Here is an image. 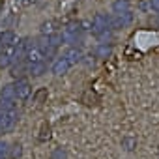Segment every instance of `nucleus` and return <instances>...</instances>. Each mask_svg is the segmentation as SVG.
I'll use <instances>...</instances> for the list:
<instances>
[{
	"label": "nucleus",
	"instance_id": "nucleus-15",
	"mask_svg": "<svg viewBox=\"0 0 159 159\" xmlns=\"http://www.w3.org/2000/svg\"><path fill=\"white\" fill-rule=\"evenodd\" d=\"M21 155H23V144L21 142L10 144V159H19Z\"/></svg>",
	"mask_w": 159,
	"mask_h": 159
},
{
	"label": "nucleus",
	"instance_id": "nucleus-18",
	"mask_svg": "<svg viewBox=\"0 0 159 159\" xmlns=\"http://www.w3.org/2000/svg\"><path fill=\"white\" fill-rule=\"evenodd\" d=\"M47 96H49L47 88H39V90L34 94V103H36V105H41V103L47 99Z\"/></svg>",
	"mask_w": 159,
	"mask_h": 159
},
{
	"label": "nucleus",
	"instance_id": "nucleus-6",
	"mask_svg": "<svg viewBox=\"0 0 159 159\" xmlns=\"http://www.w3.org/2000/svg\"><path fill=\"white\" fill-rule=\"evenodd\" d=\"M28 69H30L28 62H26V60H19V62H15V64L11 66V73H10V75L15 79V81H21L25 75H28Z\"/></svg>",
	"mask_w": 159,
	"mask_h": 159
},
{
	"label": "nucleus",
	"instance_id": "nucleus-9",
	"mask_svg": "<svg viewBox=\"0 0 159 159\" xmlns=\"http://www.w3.org/2000/svg\"><path fill=\"white\" fill-rule=\"evenodd\" d=\"M81 25L79 23H71V25H67L66 28H64V39H67V41H77V34L81 32V28H79Z\"/></svg>",
	"mask_w": 159,
	"mask_h": 159
},
{
	"label": "nucleus",
	"instance_id": "nucleus-24",
	"mask_svg": "<svg viewBox=\"0 0 159 159\" xmlns=\"http://www.w3.org/2000/svg\"><path fill=\"white\" fill-rule=\"evenodd\" d=\"M36 2H38V0H19V4H21L23 8H32Z\"/></svg>",
	"mask_w": 159,
	"mask_h": 159
},
{
	"label": "nucleus",
	"instance_id": "nucleus-14",
	"mask_svg": "<svg viewBox=\"0 0 159 159\" xmlns=\"http://www.w3.org/2000/svg\"><path fill=\"white\" fill-rule=\"evenodd\" d=\"M49 139H51V125H49L47 122H43V124H41V127H39L38 140H39V142H47Z\"/></svg>",
	"mask_w": 159,
	"mask_h": 159
},
{
	"label": "nucleus",
	"instance_id": "nucleus-25",
	"mask_svg": "<svg viewBox=\"0 0 159 159\" xmlns=\"http://www.w3.org/2000/svg\"><path fill=\"white\" fill-rule=\"evenodd\" d=\"M150 2H152V11L159 13V0H150Z\"/></svg>",
	"mask_w": 159,
	"mask_h": 159
},
{
	"label": "nucleus",
	"instance_id": "nucleus-3",
	"mask_svg": "<svg viewBox=\"0 0 159 159\" xmlns=\"http://www.w3.org/2000/svg\"><path fill=\"white\" fill-rule=\"evenodd\" d=\"M13 88H15V98H17V101H25V99H28L30 94H32V84L26 81V79L15 81V83H13Z\"/></svg>",
	"mask_w": 159,
	"mask_h": 159
},
{
	"label": "nucleus",
	"instance_id": "nucleus-23",
	"mask_svg": "<svg viewBox=\"0 0 159 159\" xmlns=\"http://www.w3.org/2000/svg\"><path fill=\"white\" fill-rule=\"evenodd\" d=\"M109 52H111V47H107V45H101V47L98 49V54H99V56H107Z\"/></svg>",
	"mask_w": 159,
	"mask_h": 159
},
{
	"label": "nucleus",
	"instance_id": "nucleus-19",
	"mask_svg": "<svg viewBox=\"0 0 159 159\" xmlns=\"http://www.w3.org/2000/svg\"><path fill=\"white\" fill-rule=\"evenodd\" d=\"M52 26H54V21L43 23V25H41V34H43V36H52V34H54V28H52Z\"/></svg>",
	"mask_w": 159,
	"mask_h": 159
},
{
	"label": "nucleus",
	"instance_id": "nucleus-7",
	"mask_svg": "<svg viewBox=\"0 0 159 159\" xmlns=\"http://www.w3.org/2000/svg\"><path fill=\"white\" fill-rule=\"evenodd\" d=\"M15 62V47L13 49H0V69L11 67Z\"/></svg>",
	"mask_w": 159,
	"mask_h": 159
},
{
	"label": "nucleus",
	"instance_id": "nucleus-8",
	"mask_svg": "<svg viewBox=\"0 0 159 159\" xmlns=\"http://www.w3.org/2000/svg\"><path fill=\"white\" fill-rule=\"evenodd\" d=\"M43 58H45V54H43V51L41 49H38L36 47V43H34V47L26 52V62H28V66H32V64H38V62H43Z\"/></svg>",
	"mask_w": 159,
	"mask_h": 159
},
{
	"label": "nucleus",
	"instance_id": "nucleus-27",
	"mask_svg": "<svg viewBox=\"0 0 159 159\" xmlns=\"http://www.w3.org/2000/svg\"><path fill=\"white\" fill-rule=\"evenodd\" d=\"M0 135H2V133H0Z\"/></svg>",
	"mask_w": 159,
	"mask_h": 159
},
{
	"label": "nucleus",
	"instance_id": "nucleus-20",
	"mask_svg": "<svg viewBox=\"0 0 159 159\" xmlns=\"http://www.w3.org/2000/svg\"><path fill=\"white\" fill-rule=\"evenodd\" d=\"M137 8L140 11H144V13H152V2H150V0H139Z\"/></svg>",
	"mask_w": 159,
	"mask_h": 159
},
{
	"label": "nucleus",
	"instance_id": "nucleus-2",
	"mask_svg": "<svg viewBox=\"0 0 159 159\" xmlns=\"http://www.w3.org/2000/svg\"><path fill=\"white\" fill-rule=\"evenodd\" d=\"M109 21H111V17H107V15H103V13H98V15L94 17V21H92V34H94L96 38L103 39V38L107 36V32L111 30Z\"/></svg>",
	"mask_w": 159,
	"mask_h": 159
},
{
	"label": "nucleus",
	"instance_id": "nucleus-17",
	"mask_svg": "<svg viewBox=\"0 0 159 159\" xmlns=\"http://www.w3.org/2000/svg\"><path fill=\"white\" fill-rule=\"evenodd\" d=\"M112 8H114V11H116V13H124V11H129V0H116Z\"/></svg>",
	"mask_w": 159,
	"mask_h": 159
},
{
	"label": "nucleus",
	"instance_id": "nucleus-11",
	"mask_svg": "<svg viewBox=\"0 0 159 159\" xmlns=\"http://www.w3.org/2000/svg\"><path fill=\"white\" fill-rule=\"evenodd\" d=\"M0 101H13V103H17L13 84H6V86H2V92H0Z\"/></svg>",
	"mask_w": 159,
	"mask_h": 159
},
{
	"label": "nucleus",
	"instance_id": "nucleus-4",
	"mask_svg": "<svg viewBox=\"0 0 159 159\" xmlns=\"http://www.w3.org/2000/svg\"><path fill=\"white\" fill-rule=\"evenodd\" d=\"M17 43H19V38L13 30L0 32V49H13L17 47Z\"/></svg>",
	"mask_w": 159,
	"mask_h": 159
},
{
	"label": "nucleus",
	"instance_id": "nucleus-5",
	"mask_svg": "<svg viewBox=\"0 0 159 159\" xmlns=\"http://www.w3.org/2000/svg\"><path fill=\"white\" fill-rule=\"evenodd\" d=\"M71 67H73V64H71V62H69V60H67V58L62 54L60 58H56V62L52 64L51 71H52L54 75H66V73H67Z\"/></svg>",
	"mask_w": 159,
	"mask_h": 159
},
{
	"label": "nucleus",
	"instance_id": "nucleus-22",
	"mask_svg": "<svg viewBox=\"0 0 159 159\" xmlns=\"http://www.w3.org/2000/svg\"><path fill=\"white\" fill-rule=\"evenodd\" d=\"M51 159H67V155H66V152H64L62 148H56V150L52 152Z\"/></svg>",
	"mask_w": 159,
	"mask_h": 159
},
{
	"label": "nucleus",
	"instance_id": "nucleus-16",
	"mask_svg": "<svg viewBox=\"0 0 159 159\" xmlns=\"http://www.w3.org/2000/svg\"><path fill=\"white\" fill-rule=\"evenodd\" d=\"M122 148H124L125 152H133V150L137 148V139H133V137H124V139H122Z\"/></svg>",
	"mask_w": 159,
	"mask_h": 159
},
{
	"label": "nucleus",
	"instance_id": "nucleus-10",
	"mask_svg": "<svg viewBox=\"0 0 159 159\" xmlns=\"http://www.w3.org/2000/svg\"><path fill=\"white\" fill-rule=\"evenodd\" d=\"M81 101L86 105V107H96V105H99V98H98V94L92 90V88H88V90H84V94H83V98H81Z\"/></svg>",
	"mask_w": 159,
	"mask_h": 159
},
{
	"label": "nucleus",
	"instance_id": "nucleus-1",
	"mask_svg": "<svg viewBox=\"0 0 159 159\" xmlns=\"http://www.w3.org/2000/svg\"><path fill=\"white\" fill-rule=\"evenodd\" d=\"M19 122V112L17 109L4 111L0 109V133H11Z\"/></svg>",
	"mask_w": 159,
	"mask_h": 159
},
{
	"label": "nucleus",
	"instance_id": "nucleus-21",
	"mask_svg": "<svg viewBox=\"0 0 159 159\" xmlns=\"http://www.w3.org/2000/svg\"><path fill=\"white\" fill-rule=\"evenodd\" d=\"M10 157V144L0 140V159H8Z\"/></svg>",
	"mask_w": 159,
	"mask_h": 159
},
{
	"label": "nucleus",
	"instance_id": "nucleus-13",
	"mask_svg": "<svg viewBox=\"0 0 159 159\" xmlns=\"http://www.w3.org/2000/svg\"><path fill=\"white\" fill-rule=\"evenodd\" d=\"M64 56H66V58H67V60H69V62H71V64L75 66V64H77L79 60H81V58H83V52H81V51H79L77 47H71V49H69V51H67V52H66Z\"/></svg>",
	"mask_w": 159,
	"mask_h": 159
},
{
	"label": "nucleus",
	"instance_id": "nucleus-12",
	"mask_svg": "<svg viewBox=\"0 0 159 159\" xmlns=\"http://www.w3.org/2000/svg\"><path fill=\"white\" fill-rule=\"evenodd\" d=\"M45 71H47V64H45V60H43V62L32 64L30 69H28V75H30V77H41Z\"/></svg>",
	"mask_w": 159,
	"mask_h": 159
},
{
	"label": "nucleus",
	"instance_id": "nucleus-26",
	"mask_svg": "<svg viewBox=\"0 0 159 159\" xmlns=\"http://www.w3.org/2000/svg\"><path fill=\"white\" fill-rule=\"evenodd\" d=\"M2 10H4V0H0V13H2Z\"/></svg>",
	"mask_w": 159,
	"mask_h": 159
}]
</instances>
